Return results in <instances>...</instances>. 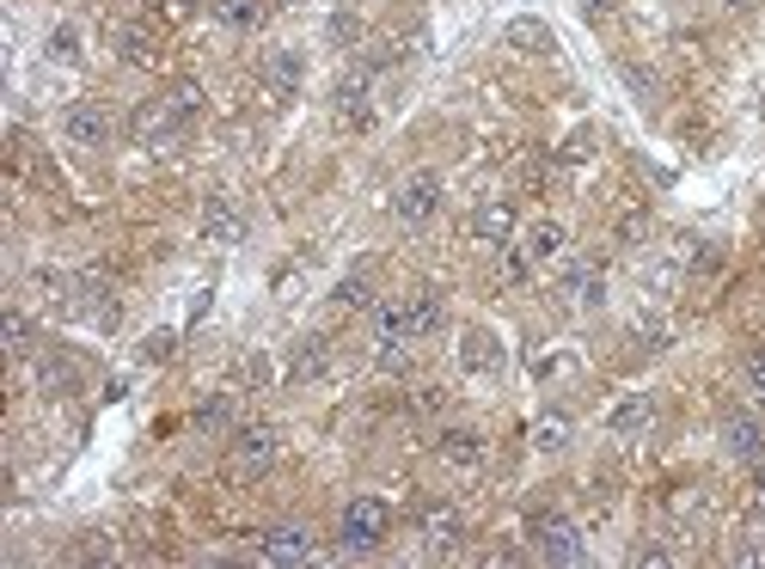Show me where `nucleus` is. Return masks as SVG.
<instances>
[{
	"label": "nucleus",
	"mask_w": 765,
	"mask_h": 569,
	"mask_svg": "<svg viewBox=\"0 0 765 569\" xmlns=\"http://www.w3.org/2000/svg\"><path fill=\"white\" fill-rule=\"evenodd\" d=\"M374 325H380V344H417V337H436L448 325V306H441L436 288H417L405 301H386L374 313Z\"/></svg>",
	"instance_id": "nucleus-1"
},
{
	"label": "nucleus",
	"mask_w": 765,
	"mask_h": 569,
	"mask_svg": "<svg viewBox=\"0 0 765 569\" xmlns=\"http://www.w3.org/2000/svg\"><path fill=\"white\" fill-rule=\"evenodd\" d=\"M185 129H190V117L172 105V98H147V105H135V117H129V135L142 147H154V154L159 147H178Z\"/></svg>",
	"instance_id": "nucleus-2"
},
{
	"label": "nucleus",
	"mask_w": 765,
	"mask_h": 569,
	"mask_svg": "<svg viewBox=\"0 0 765 569\" xmlns=\"http://www.w3.org/2000/svg\"><path fill=\"white\" fill-rule=\"evenodd\" d=\"M276 453H282L276 429H270V423H245V429H233L227 472H233V477H258V472H270V465H276Z\"/></svg>",
	"instance_id": "nucleus-3"
},
{
	"label": "nucleus",
	"mask_w": 765,
	"mask_h": 569,
	"mask_svg": "<svg viewBox=\"0 0 765 569\" xmlns=\"http://www.w3.org/2000/svg\"><path fill=\"white\" fill-rule=\"evenodd\" d=\"M344 545L349 551H374V545L386 539V533H392V508L380 503V496H356V503L344 508Z\"/></svg>",
	"instance_id": "nucleus-4"
},
{
	"label": "nucleus",
	"mask_w": 765,
	"mask_h": 569,
	"mask_svg": "<svg viewBox=\"0 0 765 569\" xmlns=\"http://www.w3.org/2000/svg\"><path fill=\"white\" fill-rule=\"evenodd\" d=\"M533 545H539L545 563H581V557H588L576 520H564V515H539V520H533Z\"/></svg>",
	"instance_id": "nucleus-5"
},
{
	"label": "nucleus",
	"mask_w": 765,
	"mask_h": 569,
	"mask_svg": "<svg viewBox=\"0 0 765 569\" xmlns=\"http://www.w3.org/2000/svg\"><path fill=\"white\" fill-rule=\"evenodd\" d=\"M67 313H80V318H93L98 331H111L123 318V306H117V288H111L105 276H74V306Z\"/></svg>",
	"instance_id": "nucleus-6"
},
{
	"label": "nucleus",
	"mask_w": 765,
	"mask_h": 569,
	"mask_svg": "<svg viewBox=\"0 0 765 569\" xmlns=\"http://www.w3.org/2000/svg\"><path fill=\"white\" fill-rule=\"evenodd\" d=\"M436 209H441V178H436V172L405 178V185H398V197H392V214H398L405 226H422Z\"/></svg>",
	"instance_id": "nucleus-7"
},
{
	"label": "nucleus",
	"mask_w": 765,
	"mask_h": 569,
	"mask_svg": "<svg viewBox=\"0 0 765 569\" xmlns=\"http://www.w3.org/2000/svg\"><path fill=\"white\" fill-rule=\"evenodd\" d=\"M62 135L74 147H86V154H98V147L111 141V117H105V105H93V98H80V105H67V117H62Z\"/></svg>",
	"instance_id": "nucleus-8"
},
{
	"label": "nucleus",
	"mask_w": 765,
	"mask_h": 569,
	"mask_svg": "<svg viewBox=\"0 0 765 569\" xmlns=\"http://www.w3.org/2000/svg\"><path fill=\"white\" fill-rule=\"evenodd\" d=\"M723 453L729 460H741V465H753V460H765V423L753 411H729L723 417Z\"/></svg>",
	"instance_id": "nucleus-9"
},
{
	"label": "nucleus",
	"mask_w": 765,
	"mask_h": 569,
	"mask_svg": "<svg viewBox=\"0 0 765 569\" xmlns=\"http://www.w3.org/2000/svg\"><path fill=\"white\" fill-rule=\"evenodd\" d=\"M301 55L294 50H270L264 55V67H258V80H264V93H270V105H289L294 93H301Z\"/></svg>",
	"instance_id": "nucleus-10"
},
{
	"label": "nucleus",
	"mask_w": 765,
	"mask_h": 569,
	"mask_svg": "<svg viewBox=\"0 0 765 569\" xmlns=\"http://www.w3.org/2000/svg\"><path fill=\"white\" fill-rule=\"evenodd\" d=\"M202 239H209V245H239V239H245V214H239V202L227 197V190L202 202Z\"/></svg>",
	"instance_id": "nucleus-11"
},
{
	"label": "nucleus",
	"mask_w": 765,
	"mask_h": 569,
	"mask_svg": "<svg viewBox=\"0 0 765 569\" xmlns=\"http://www.w3.org/2000/svg\"><path fill=\"white\" fill-rule=\"evenodd\" d=\"M460 539H465L460 508H429V515H422V551H429V557L460 551Z\"/></svg>",
	"instance_id": "nucleus-12"
},
{
	"label": "nucleus",
	"mask_w": 765,
	"mask_h": 569,
	"mask_svg": "<svg viewBox=\"0 0 765 569\" xmlns=\"http://www.w3.org/2000/svg\"><path fill=\"white\" fill-rule=\"evenodd\" d=\"M374 67H349L344 80H337V117L344 123H368V110H374Z\"/></svg>",
	"instance_id": "nucleus-13"
},
{
	"label": "nucleus",
	"mask_w": 765,
	"mask_h": 569,
	"mask_svg": "<svg viewBox=\"0 0 765 569\" xmlns=\"http://www.w3.org/2000/svg\"><path fill=\"white\" fill-rule=\"evenodd\" d=\"M258 551H264V563H306V557H313V533L306 527H270Z\"/></svg>",
	"instance_id": "nucleus-14"
},
{
	"label": "nucleus",
	"mask_w": 765,
	"mask_h": 569,
	"mask_svg": "<svg viewBox=\"0 0 765 569\" xmlns=\"http://www.w3.org/2000/svg\"><path fill=\"white\" fill-rule=\"evenodd\" d=\"M564 294H569V306H600L607 301V270L600 264H569L564 270Z\"/></svg>",
	"instance_id": "nucleus-15"
},
{
	"label": "nucleus",
	"mask_w": 765,
	"mask_h": 569,
	"mask_svg": "<svg viewBox=\"0 0 765 569\" xmlns=\"http://www.w3.org/2000/svg\"><path fill=\"white\" fill-rule=\"evenodd\" d=\"M649 423H656V398H649V392H631V398H625V404H619V411L607 417V429H612V435H619V441L643 435Z\"/></svg>",
	"instance_id": "nucleus-16"
},
{
	"label": "nucleus",
	"mask_w": 765,
	"mask_h": 569,
	"mask_svg": "<svg viewBox=\"0 0 765 569\" xmlns=\"http://www.w3.org/2000/svg\"><path fill=\"white\" fill-rule=\"evenodd\" d=\"M564 239H569V233H564L557 221H533V226H527V239H521V257H527V264L539 270V264H552V257L564 252Z\"/></svg>",
	"instance_id": "nucleus-17"
},
{
	"label": "nucleus",
	"mask_w": 765,
	"mask_h": 569,
	"mask_svg": "<svg viewBox=\"0 0 765 569\" xmlns=\"http://www.w3.org/2000/svg\"><path fill=\"white\" fill-rule=\"evenodd\" d=\"M472 233L484 239V245H502V239L515 233V209H509V202H478V209H472Z\"/></svg>",
	"instance_id": "nucleus-18"
},
{
	"label": "nucleus",
	"mask_w": 765,
	"mask_h": 569,
	"mask_svg": "<svg viewBox=\"0 0 765 569\" xmlns=\"http://www.w3.org/2000/svg\"><path fill=\"white\" fill-rule=\"evenodd\" d=\"M502 43L521 50V55H545V50H552V25H545V19H509Z\"/></svg>",
	"instance_id": "nucleus-19"
},
{
	"label": "nucleus",
	"mask_w": 765,
	"mask_h": 569,
	"mask_svg": "<svg viewBox=\"0 0 765 569\" xmlns=\"http://www.w3.org/2000/svg\"><path fill=\"white\" fill-rule=\"evenodd\" d=\"M38 386H43V392H50V398H67V392H74V386H80V368L62 356V349H50V356L38 361Z\"/></svg>",
	"instance_id": "nucleus-20"
},
{
	"label": "nucleus",
	"mask_w": 765,
	"mask_h": 569,
	"mask_svg": "<svg viewBox=\"0 0 765 569\" xmlns=\"http://www.w3.org/2000/svg\"><path fill=\"white\" fill-rule=\"evenodd\" d=\"M325 368H331V344H325V337H301L294 356H289V373H294V380H318Z\"/></svg>",
	"instance_id": "nucleus-21"
},
{
	"label": "nucleus",
	"mask_w": 765,
	"mask_h": 569,
	"mask_svg": "<svg viewBox=\"0 0 765 569\" xmlns=\"http://www.w3.org/2000/svg\"><path fill=\"white\" fill-rule=\"evenodd\" d=\"M209 13L221 19L227 31H258L264 25V0H209Z\"/></svg>",
	"instance_id": "nucleus-22"
},
{
	"label": "nucleus",
	"mask_w": 765,
	"mask_h": 569,
	"mask_svg": "<svg viewBox=\"0 0 765 569\" xmlns=\"http://www.w3.org/2000/svg\"><path fill=\"white\" fill-rule=\"evenodd\" d=\"M460 361L472 373H496L502 368V344L490 331H465V344H460Z\"/></svg>",
	"instance_id": "nucleus-23"
},
{
	"label": "nucleus",
	"mask_w": 765,
	"mask_h": 569,
	"mask_svg": "<svg viewBox=\"0 0 765 569\" xmlns=\"http://www.w3.org/2000/svg\"><path fill=\"white\" fill-rule=\"evenodd\" d=\"M441 460L448 465H478L484 460V441H478L472 429H453V435H441Z\"/></svg>",
	"instance_id": "nucleus-24"
},
{
	"label": "nucleus",
	"mask_w": 765,
	"mask_h": 569,
	"mask_svg": "<svg viewBox=\"0 0 765 569\" xmlns=\"http://www.w3.org/2000/svg\"><path fill=\"white\" fill-rule=\"evenodd\" d=\"M197 429H202V435H221V429H233V398L214 392L209 404H197Z\"/></svg>",
	"instance_id": "nucleus-25"
},
{
	"label": "nucleus",
	"mask_w": 765,
	"mask_h": 569,
	"mask_svg": "<svg viewBox=\"0 0 765 569\" xmlns=\"http://www.w3.org/2000/svg\"><path fill=\"white\" fill-rule=\"evenodd\" d=\"M117 55H123V62H129V67L154 62V38H147L142 25H123V31H117Z\"/></svg>",
	"instance_id": "nucleus-26"
},
{
	"label": "nucleus",
	"mask_w": 765,
	"mask_h": 569,
	"mask_svg": "<svg viewBox=\"0 0 765 569\" xmlns=\"http://www.w3.org/2000/svg\"><path fill=\"white\" fill-rule=\"evenodd\" d=\"M533 447H539V453H564L569 447V417H539V423H533Z\"/></svg>",
	"instance_id": "nucleus-27"
},
{
	"label": "nucleus",
	"mask_w": 765,
	"mask_h": 569,
	"mask_svg": "<svg viewBox=\"0 0 765 569\" xmlns=\"http://www.w3.org/2000/svg\"><path fill=\"white\" fill-rule=\"evenodd\" d=\"M0 331H7V349H13V356H31V349H38V331H31L25 313H7L0 318Z\"/></svg>",
	"instance_id": "nucleus-28"
},
{
	"label": "nucleus",
	"mask_w": 765,
	"mask_h": 569,
	"mask_svg": "<svg viewBox=\"0 0 765 569\" xmlns=\"http://www.w3.org/2000/svg\"><path fill=\"white\" fill-rule=\"evenodd\" d=\"M331 301H337V306H368V301H374V288H368V276H344Z\"/></svg>",
	"instance_id": "nucleus-29"
},
{
	"label": "nucleus",
	"mask_w": 765,
	"mask_h": 569,
	"mask_svg": "<svg viewBox=\"0 0 765 569\" xmlns=\"http://www.w3.org/2000/svg\"><path fill=\"white\" fill-rule=\"evenodd\" d=\"M735 563H765V533H741V545H735Z\"/></svg>",
	"instance_id": "nucleus-30"
},
{
	"label": "nucleus",
	"mask_w": 765,
	"mask_h": 569,
	"mask_svg": "<svg viewBox=\"0 0 765 569\" xmlns=\"http://www.w3.org/2000/svg\"><path fill=\"white\" fill-rule=\"evenodd\" d=\"M747 392L765 404V349H753V356H747Z\"/></svg>",
	"instance_id": "nucleus-31"
},
{
	"label": "nucleus",
	"mask_w": 765,
	"mask_h": 569,
	"mask_svg": "<svg viewBox=\"0 0 765 569\" xmlns=\"http://www.w3.org/2000/svg\"><path fill=\"white\" fill-rule=\"evenodd\" d=\"M361 38V19L356 13H337L331 19V43H356Z\"/></svg>",
	"instance_id": "nucleus-32"
},
{
	"label": "nucleus",
	"mask_w": 765,
	"mask_h": 569,
	"mask_svg": "<svg viewBox=\"0 0 765 569\" xmlns=\"http://www.w3.org/2000/svg\"><path fill=\"white\" fill-rule=\"evenodd\" d=\"M142 356H147V361H166V356H172V331H154V337L142 344Z\"/></svg>",
	"instance_id": "nucleus-33"
},
{
	"label": "nucleus",
	"mask_w": 765,
	"mask_h": 569,
	"mask_svg": "<svg viewBox=\"0 0 765 569\" xmlns=\"http://www.w3.org/2000/svg\"><path fill=\"white\" fill-rule=\"evenodd\" d=\"M753 503H759V515H765V460H753Z\"/></svg>",
	"instance_id": "nucleus-34"
},
{
	"label": "nucleus",
	"mask_w": 765,
	"mask_h": 569,
	"mask_svg": "<svg viewBox=\"0 0 765 569\" xmlns=\"http://www.w3.org/2000/svg\"><path fill=\"white\" fill-rule=\"evenodd\" d=\"M576 7H581V13H588V19H600V13H612V0H576Z\"/></svg>",
	"instance_id": "nucleus-35"
},
{
	"label": "nucleus",
	"mask_w": 765,
	"mask_h": 569,
	"mask_svg": "<svg viewBox=\"0 0 765 569\" xmlns=\"http://www.w3.org/2000/svg\"><path fill=\"white\" fill-rule=\"evenodd\" d=\"M729 7H741V0H729Z\"/></svg>",
	"instance_id": "nucleus-36"
}]
</instances>
